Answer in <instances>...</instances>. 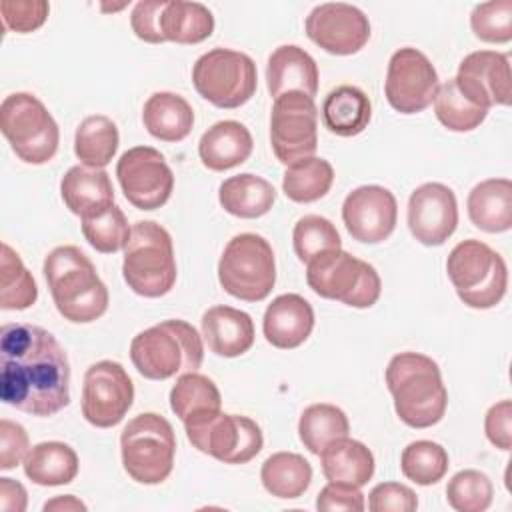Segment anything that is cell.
I'll use <instances>...</instances> for the list:
<instances>
[{
    "label": "cell",
    "mask_w": 512,
    "mask_h": 512,
    "mask_svg": "<svg viewBox=\"0 0 512 512\" xmlns=\"http://www.w3.org/2000/svg\"><path fill=\"white\" fill-rule=\"evenodd\" d=\"M2 402L32 416H54L70 402V364L52 332L10 322L0 328Z\"/></svg>",
    "instance_id": "1"
},
{
    "label": "cell",
    "mask_w": 512,
    "mask_h": 512,
    "mask_svg": "<svg viewBox=\"0 0 512 512\" xmlns=\"http://www.w3.org/2000/svg\"><path fill=\"white\" fill-rule=\"evenodd\" d=\"M44 278L64 320L88 324L108 310V288L78 246H56L44 260Z\"/></svg>",
    "instance_id": "2"
},
{
    "label": "cell",
    "mask_w": 512,
    "mask_h": 512,
    "mask_svg": "<svg viewBox=\"0 0 512 512\" xmlns=\"http://www.w3.org/2000/svg\"><path fill=\"white\" fill-rule=\"evenodd\" d=\"M386 386L398 418L410 428L438 424L448 406L440 366L426 354L400 352L386 366Z\"/></svg>",
    "instance_id": "3"
},
{
    "label": "cell",
    "mask_w": 512,
    "mask_h": 512,
    "mask_svg": "<svg viewBox=\"0 0 512 512\" xmlns=\"http://www.w3.org/2000/svg\"><path fill=\"white\" fill-rule=\"evenodd\" d=\"M130 360L148 380L196 372L204 360L202 336L186 320H164L132 338Z\"/></svg>",
    "instance_id": "4"
},
{
    "label": "cell",
    "mask_w": 512,
    "mask_h": 512,
    "mask_svg": "<svg viewBox=\"0 0 512 512\" xmlns=\"http://www.w3.org/2000/svg\"><path fill=\"white\" fill-rule=\"evenodd\" d=\"M176 258L172 236L154 220L132 224L124 246L122 276L132 292L144 298H160L176 284Z\"/></svg>",
    "instance_id": "5"
},
{
    "label": "cell",
    "mask_w": 512,
    "mask_h": 512,
    "mask_svg": "<svg viewBox=\"0 0 512 512\" xmlns=\"http://www.w3.org/2000/svg\"><path fill=\"white\" fill-rule=\"evenodd\" d=\"M446 272L458 298L476 310H488L500 304L508 288L504 258L476 238L462 240L450 250Z\"/></svg>",
    "instance_id": "6"
},
{
    "label": "cell",
    "mask_w": 512,
    "mask_h": 512,
    "mask_svg": "<svg viewBox=\"0 0 512 512\" xmlns=\"http://www.w3.org/2000/svg\"><path fill=\"white\" fill-rule=\"evenodd\" d=\"M120 454L122 466L134 482H164L174 468L176 456L172 424L156 412L134 416L120 434Z\"/></svg>",
    "instance_id": "7"
},
{
    "label": "cell",
    "mask_w": 512,
    "mask_h": 512,
    "mask_svg": "<svg viewBox=\"0 0 512 512\" xmlns=\"http://www.w3.org/2000/svg\"><path fill=\"white\" fill-rule=\"evenodd\" d=\"M306 282L318 296L352 308L374 306L382 292L376 268L342 248L314 256L306 264Z\"/></svg>",
    "instance_id": "8"
},
{
    "label": "cell",
    "mask_w": 512,
    "mask_h": 512,
    "mask_svg": "<svg viewBox=\"0 0 512 512\" xmlns=\"http://www.w3.org/2000/svg\"><path fill=\"white\" fill-rule=\"evenodd\" d=\"M218 282L238 300H264L276 284V258L268 240L254 232L228 240L218 262Z\"/></svg>",
    "instance_id": "9"
},
{
    "label": "cell",
    "mask_w": 512,
    "mask_h": 512,
    "mask_svg": "<svg viewBox=\"0 0 512 512\" xmlns=\"http://www.w3.org/2000/svg\"><path fill=\"white\" fill-rule=\"evenodd\" d=\"M0 130L12 152L26 164H46L58 150V124L42 100L30 92H14L2 100Z\"/></svg>",
    "instance_id": "10"
},
{
    "label": "cell",
    "mask_w": 512,
    "mask_h": 512,
    "mask_svg": "<svg viewBox=\"0 0 512 512\" xmlns=\"http://www.w3.org/2000/svg\"><path fill=\"white\" fill-rule=\"evenodd\" d=\"M184 430L196 450L224 464H246L264 446L262 430L252 418L222 410H204L188 416Z\"/></svg>",
    "instance_id": "11"
},
{
    "label": "cell",
    "mask_w": 512,
    "mask_h": 512,
    "mask_svg": "<svg viewBox=\"0 0 512 512\" xmlns=\"http://www.w3.org/2000/svg\"><path fill=\"white\" fill-rule=\"evenodd\" d=\"M192 84L210 104L232 110L254 96L258 72L248 54L230 48H212L194 62Z\"/></svg>",
    "instance_id": "12"
},
{
    "label": "cell",
    "mask_w": 512,
    "mask_h": 512,
    "mask_svg": "<svg viewBox=\"0 0 512 512\" xmlns=\"http://www.w3.org/2000/svg\"><path fill=\"white\" fill-rule=\"evenodd\" d=\"M270 144L278 162L290 166L314 156L318 148V108L302 92L274 98L270 114Z\"/></svg>",
    "instance_id": "13"
},
{
    "label": "cell",
    "mask_w": 512,
    "mask_h": 512,
    "mask_svg": "<svg viewBox=\"0 0 512 512\" xmlns=\"http://www.w3.org/2000/svg\"><path fill=\"white\" fill-rule=\"evenodd\" d=\"M438 88V72L424 52L412 46H404L390 56L384 94L396 112H422L434 102Z\"/></svg>",
    "instance_id": "14"
},
{
    "label": "cell",
    "mask_w": 512,
    "mask_h": 512,
    "mask_svg": "<svg viewBox=\"0 0 512 512\" xmlns=\"http://www.w3.org/2000/svg\"><path fill=\"white\" fill-rule=\"evenodd\" d=\"M116 178L126 200L138 210L164 206L174 190V174L164 154L152 146L126 150L116 164Z\"/></svg>",
    "instance_id": "15"
},
{
    "label": "cell",
    "mask_w": 512,
    "mask_h": 512,
    "mask_svg": "<svg viewBox=\"0 0 512 512\" xmlns=\"http://www.w3.org/2000/svg\"><path fill=\"white\" fill-rule=\"evenodd\" d=\"M134 402V384L122 364L100 360L84 374L82 416L96 428H112L124 420Z\"/></svg>",
    "instance_id": "16"
},
{
    "label": "cell",
    "mask_w": 512,
    "mask_h": 512,
    "mask_svg": "<svg viewBox=\"0 0 512 512\" xmlns=\"http://www.w3.org/2000/svg\"><path fill=\"white\" fill-rule=\"evenodd\" d=\"M306 36L336 56L356 54L370 40L368 16L346 2H324L310 10L304 22Z\"/></svg>",
    "instance_id": "17"
},
{
    "label": "cell",
    "mask_w": 512,
    "mask_h": 512,
    "mask_svg": "<svg viewBox=\"0 0 512 512\" xmlns=\"http://www.w3.org/2000/svg\"><path fill=\"white\" fill-rule=\"evenodd\" d=\"M454 82L464 98L486 110L508 106L512 100L510 62L496 50H476L464 56Z\"/></svg>",
    "instance_id": "18"
},
{
    "label": "cell",
    "mask_w": 512,
    "mask_h": 512,
    "mask_svg": "<svg viewBox=\"0 0 512 512\" xmlns=\"http://www.w3.org/2000/svg\"><path fill=\"white\" fill-rule=\"evenodd\" d=\"M342 220L354 240L364 244H380L396 228V198L388 188L378 184L358 186L344 198Z\"/></svg>",
    "instance_id": "19"
},
{
    "label": "cell",
    "mask_w": 512,
    "mask_h": 512,
    "mask_svg": "<svg viewBox=\"0 0 512 512\" xmlns=\"http://www.w3.org/2000/svg\"><path fill=\"white\" fill-rule=\"evenodd\" d=\"M410 234L424 246H442L458 226V202L442 182L420 184L408 200Z\"/></svg>",
    "instance_id": "20"
},
{
    "label": "cell",
    "mask_w": 512,
    "mask_h": 512,
    "mask_svg": "<svg viewBox=\"0 0 512 512\" xmlns=\"http://www.w3.org/2000/svg\"><path fill=\"white\" fill-rule=\"evenodd\" d=\"M314 328V310L310 302L300 294H280L276 296L262 320V330L266 340L280 348L292 350L304 344Z\"/></svg>",
    "instance_id": "21"
},
{
    "label": "cell",
    "mask_w": 512,
    "mask_h": 512,
    "mask_svg": "<svg viewBox=\"0 0 512 512\" xmlns=\"http://www.w3.org/2000/svg\"><path fill=\"white\" fill-rule=\"evenodd\" d=\"M60 194L66 208L80 220L98 216L114 206L112 180L104 168L72 166L60 180Z\"/></svg>",
    "instance_id": "22"
},
{
    "label": "cell",
    "mask_w": 512,
    "mask_h": 512,
    "mask_svg": "<svg viewBox=\"0 0 512 512\" xmlns=\"http://www.w3.org/2000/svg\"><path fill=\"white\" fill-rule=\"evenodd\" d=\"M266 82L272 98L286 92H302L314 98L318 92V66L304 48L282 44L268 56Z\"/></svg>",
    "instance_id": "23"
},
{
    "label": "cell",
    "mask_w": 512,
    "mask_h": 512,
    "mask_svg": "<svg viewBox=\"0 0 512 512\" xmlns=\"http://www.w3.org/2000/svg\"><path fill=\"white\" fill-rule=\"evenodd\" d=\"M202 336L216 356L236 358L254 344V322L244 310L220 304L202 314Z\"/></svg>",
    "instance_id": "24"
},
{
    "label": "cell",
    "mask_w": 512,
    "mask_h": 512,
    "mask_svg": "<svg viewBox=\"0 0 512 512\" xmlns=\"http://www.w3.org/2000/svg\"><path fill=\"white\" fill-rule=\"evenodd\" d=\"M252 148V134L242 122L220 120L200 136L198 156L208 170L224 172L246 162Z\"/></svg>",
    "instance_id": "25"
},
{
    "label": "cell",
    "mask_w": 512,
    "mask_h": 512,
    "mask_svg": "<svg viewBox=\"0 0 512 512\" xmlns=\"http://www.w3.org/2000/svg\"><path fill=\"white\" fill-rule=\"evenodd\" d=\"M470 222L488 232L500 234L512 228V182L508 178H488L478 182L466 200Z\"/></svg>",
    "instance_id": "26"
},
{
    "label": "cell",
    "mask_w": 512,
    "mask_h": 512,
    "mask_svg": "<svg viewBox=\"0 0 512 512\" xmlns=\"http://www.w3.org/2000/svg\"><path fill=\"white\" fill-rule=\"evenodd\" d=\"M372 118V104L364 90L352 84H342L330 90L322 102L324 126L342 138H352L364 132Z\"/></svg>",
    "instance_id": "27"
},
{
    "label": "cell",
    "mask_w": 512,
    "mask_h": 512,
    "mask_svg": "<svg viewBox=\"0 0 512 512\" xmlns=\"http://www.w3.org/2000/svg\"><path fill=\"white\" fill-rule=\"evenodd\" d=\"M318 456L328 482H346L362 488L374 474V454L370 448L348 436L330 442Z\"/></svg>",
    "instance_id": "28"
},
{
    "label": "cell",
    "mask_w": 512,
    "mask_h": 512,
    "mask_svg": "<svg viewBox=\"0 0 512 512\" xmlns=\"http://www.w3.org/2000/svg\"><path fill=\"white\" fill-rule=\"evenodd\" d=\"M142 122L148 134L162 142L184 140L194 126V110L176 92H154L142 108Z\"/></svg>",
    "instance_id": "29"
},
{
    "label": "cell",
    "mask_w": 512,
    "mask_h": 512,
    "mask_svg": "<svg viewBox=\"0 0 512 512\" xmlns=\"http://www.w3.org/2000/svg\"><path fill=\"white\" fill-rule=\"evenodd\" d=\"M220 206L238 218H260L276 202V188L262 176L244 172L226 178L218 188Z\"/></svg>",
    "instance_id": "30"
},
{
    "label": "cell",
    "mask_w": 512,
    "mask_h": 512,
    "mask_svg": "<svg viewBox=\"0 0 512 512\" xmlns=\"http://www.w3.org/2000/svg\"><path fill=\"white\" fill-rule=\"evenodd\" d=\"M24 474L38 486L70 484L78 474V454L72 446L48 440L32 446L24 458Z\"/></svg>",
    "instance_id": "31"
},
{
    "label": "cell",
    "mask_w": 512,
    "mask_h": 512,
    "mask_svg": "<svg viewBox=\"0 0 512 512\" xmlns=\"http://www.w3.org/2000/svg\"><path fill=\"white\" fill-rule=\"evenodd\" d=\"M214 32V16L200 2L166 0L160 12V36L164 42L198 44Z\"/></svg>",
    "instance_id": "32"
},
{
    "label": "cell",
    "mask_w": 512,
    "mask_h": 512,
    "mask_svg": "<svg viewBox=\"0 0 512 512\" xmlns=\"http://www.w3.org/2000/svg\"><path fill=\"white\" fill-rule=\"evenodd\" d=\"M260 480L268 494L282 500H294L308 490L312 482V466L296 452H276L264 460Z\"/></svg>",
    "instance_id": "33"
},
{
    "label": "cell",
    "mask_w": 512,
    "mask_h": 512,
    "mask_svg": "<svg viewBox=\"0 0 512 512\" xmlns=\"http://www.w3.org/2000/svg\"><path fill=\"white\" fill-rule=\"evenodd\" d=\"M118 128L104 114L86 116L74 134V154L84 166L104 168L118 150Z\"/></svg>",
    "instance_id": "34"
},
{
    "label": "cell",
    "mask_w": 512,
    "mask_h": 512,
    "mask_svg": "<svg viewBox=\"0 0 512 512\" xmlns=\"http://www.w3.org/2000/svg\"><path fill=\"white\" fill-rule=\"evenodd\" d=\"M350 422L342 408L326 402L310 404L304 408L298 420V436L304 448L312 454H320L330 442L348 436Z\"/></svg>",
    "instance_id": "35"
},
{
    "label": "cell",
    "mask_w": 512,
    "mask_h": 512,
    "mask_svg": "<svg viewBox=\"0 0 512 512\" xmlns=\"http://www.w3.org/2000/svg\"><path fill=\"white\" fill-rule=\"evenodd\" d=\"M334 182V168L324 158H304L286 168L282 176L284 194L298 204H308L324 198Z\"/></svg>",
    "instance_id": "36"
},
{
    "label": "cell",
    "mask_w": 512,
    "mask_h": 512,
    "mask_svg": "<svg viewBox=\"0 0 512 512\" xmlns=\"http://www.w3.org/2000/svg\"><path fill=\"white\" fill-rule=\"evenodd\" d=\"M36 298L38 286L34 276L28 272L18 252L4 242L0 258V308L26 310L36 302Z\"/></svg>",
    "instance_id": "37"
},
{
    "label": "cell",
    "mask_w": 512,
    "mask_h": 512,
    "mask_svg": "<svg viewBox=\"0 0 512 512\" xmlns=\"http://www.w3.org/2000/svg\"><path fill=\"white\" fill-rule=\"evenodd\" d=\"M222 396L218 386L204 374H180L170 390V408L184 422L188 416L204 410H220Z\"/></svg>",
    "instance_id": "38"
},
{
    "label": "cell",
    "mask_w": 512,
    "mask_h": 512,
    "mask_svg": "<svg viewBox=\"0 0 512 512\" xmlns=\"http://www.w3.org/2000/svg\"><path fill=\"white\" fill-rule=\"evenodd\" d=\"M434 114L444 128L452 132H470L486 120L488 110L464 98L454 78H450L444 84H440L434 96Z\"/></svg>",
    "instance_id": "39"
},
{
    "label": "cell",
    "mask_w": 512,
    "mask_h": 512,
    "mask_svg": "<svg viewBox=\"0 0 512 512\" xmlns=\"http://www.w3.org/2000/svg\"><path fill=\"white\" fill-rule=\"evenodd\" d=\"M448 466V452L432 440L410 442L400 456L402 474L420 486H430L442 480Z\"/></svg>",
    "instance_id": "40"
},
{
    "label": "cell",
    "mask_w": 512,
    "mask_h": 512,
    "mask_svg": "<svg viewBox=\"0 0 512 512\" xmlns=\"http://www.w3.org/2000/svg\"><path fill=\"white\" fill-rule=\"evenodd\" d=\"M342 244L340 234L336 226L318 214H306L302 216L294 230H292V246L300 262L308 264L314 256L328 252V250H338Z\"/></svg>",
    "instance_id": "41"
},
{
    "label": "cell",
    "mask_w": 512,
    "mask_h": 512,
    "mask_svg": "<svg viewBox=\"0 0 512 512\" xmlns=\"http://www.w3.org/2000/svg\"><path fill=\"white\" fill-rule=\"evenodd\" d=\"M492 498L494 486L480 470H460L448 480L446 500L458 512H484L492 504Z\"/></svg>",
    "instance_id": "42"
},
{
    "label": "cell",
    "mask_w": 512,
    "mask_h": 512,
    "mask_svg": "<svg viewBox=\"0 0 512 512\" xmlns=\"http://www.w3.org/2000/svg\"><path fill=\"white\" fill-rule=\"evenodd\" d=\"M130 230L132 226H128L124 212L116 204L98 216L82 220V234L86 242L102 254L122 250L130 238Z\"/></svg>",
    "instance_id": "43"
},
{
    "label": "cell",
    "mask_w": 512,
    "mask_h": 512,
    "mask_svg": "<svg viewBox=\"0 0 512 512\" xmlns=\"http://www.w3.org/2000/svg\"><path fill=\"white\" fill-rule=\"evenodd\" d=\"M474 36L490 44H506L512 40V0H490L476 4L470 14Z\"/></svg>",
    "instance_id": "44"
},
{
    "label": "cell",
    "mask_w": 512,
    "mask_h": 512,
    "mask_svg": "<svg viewBox=\"0 0 512 512\" xmlns=\"http://www.w3.org/2000/svg\"><path fill=\"white\" fill-rule=\"evenodd\" d=\"M0 12L6 30L28 34L46 22L50 4L44 0H4Z\"/></svg>",
    "instance_id": "45"
},
{
    "label": "cell",
    "mask_w": 512,
    "mask_h": 512,
    "mask_svg": "<svg viewBox=\"0 0 512 512\" xmlns=\"http://www.w3.org/2000/svg\"><path fill=\"white\" fill-rule=\"evenodd\" d=\"M368 508L372 512H414L418 508V498L406 484L382 482L370 490Z\"/></svg>",
    "instance_id": "46"
},
{
    "label": "cell",
    "mask_w": 512,
    "mask_h": 512,
    "mask_svg": "<svg viewBox=\"0 0 512 512\" xmlns=\"http://www.w3.org/2000/svg\"><path fill=\"white\" fill-rule=\"evenodd\" d=\"M316 508L322 512H362L366 508L364 494L358 486L346 482H328L316 498Z\"/></svg>",
    "instance_id": "47"
},
{
    "label": "cell",
    "mask_w": 512,
    "mask_h": 512,
    "mask_svg": "<svg viewBox=\"0 0 512 512\" xmlns=\"http://www.w3.org/2000/svg\"><path fill=\"white\" fill-rule=\"evenodd\" d=\"M28 450H30V440L24 426L8 418H2L0 420V468L12 470L20 462H24Z\"/></svg>",
    "instance_id": "48"
},
{
    "label": "cell",
    "mask_w": 512,
    "mask_h": 512,
    "mask_svg": "<svg viewBox=\"0 0 512 512\" xmlns=\"http://www.w3.org/2000/svg\"><path fill=\"white\" fill-rule=\"evenodd\" d=\"M166 0H142L136 2L130 14L132 32L150 44L164 42L160 36V12Z\"/></svg>",
    "instance_id": "49"
},
{
    "label": "cell",
    "mask_w": 512,
    "mask_h": 512,
    "mask_svg": "<svg viewBox=\"0 0 512 512\" xmlns=\"http://www.w3.org/2000/svg\"><path fill=\"white\" fill-rule=\"evenodd\" d=\"M484 432L492 446L510 450L512 446V402L500 400L492 404L484 416Z\"/></svg>",
    "instance_id": "50"
},
{
    "label": "cell",
    "mask_w": 512,
    "mask_h": 512,
    "mask_svg": "<svg viewBox=\"0 0 512 512\" xmlns=\"http://www.w3.org/2000/svg\"><path fill=\"white\" fill-rule=\"evenodd\" d=\"M28 504L26 488L14 478H0V510L2 512H24Z\"/></svg>",
    "instance_id": "51"
},
{
    "label": "cell",
    "mask_w": 512,
    "mask_h": 512,
    "mask_svg": "<svg viewBox=\"0 0 512 512\" xmlns=\"http://www.w3.org/2000/svg\"><path fill=\"white\" fill-rule=\"evenodd\" d=\"M44 512L48 510H56V512H86V504L82 500H78L76 496L72 494H64V496H56L52 500H48L44 506H42Z\"/></svg>",
    "instance_id": "52"
}]
</instances>
